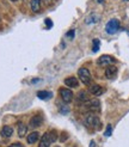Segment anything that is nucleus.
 I'll list each match as a JSON object with an SVG mask.
<instances>
[{
	"label": "nucleus",
	"mask_w": 129,
	"mask_h": 147,
	"mask_svg": "<svg viewBox=\"0 0 129 147\" xmlns=\"http://www.w3.org/2000/svg\"><path fill=\"white\" fill-rule=\"evenodd\" d=\"M84 124L89 128H95L96 130H100L102 129V121L98 116H96L95 114H90L85 117L84 120Z\"/></svg>",
	"instance_id": "obj_1"
},
{
	"label": "nucleus",
	"mask_w": 129,
	"mask_h": 147,
	"mask_svg": "<svg viewBox=\"0 0 129 147\" xmlns=\"http://www.w3.org/2000/svg\"><path fill=\"white\" fill-rule=\"evenodd\" d=\"M83 108L86 109L87 111L93 113H99L100 111V102L98 99H89L85 103H83Z\"/></svg>",
	"instance_id": "obj_2"
},
{
	"label": "nucleus",
	"mask_w": 129,
	"mask_h": 147,
	"mask_svg": "<svg viewBox=\"0 0 129 147\" xmlns=\"http://www.w3.org/2000/svg\"><path fill=\"white\" fill-rule=\"evenodd\" d=\"M78 77H79V80L86 86H90L91 85V73L87 68H85V67H81V68H79L78 71Z\"/></svg>",
	"instance_id": "obj_3"
},
{
	"label": "nucleus",
	"mask_w": 129,
	"mask_h": 147,
	"mask_svg": "<svg viewBox=\"0 0 129 147\" xmlns=\"http://www.w3.org/2000/svg\"><path fill=\"white\" fill-rule=\"evenodd\" d=\"M59 93H60V97H61L62 102L66 103V104H68V103H71L73 100V91L71 89H68V87H60Z\"/></svg>",
	"instance_id": "obj_4"
},
{
	"label": "nucleus",
	"mask_w": 129,
	"mask_h": 147,
	"mask_svg": "<svg viewBox=\"0 0 129 147\" xmlns=\"http://www.w3.org/2000/svg\"><path fill=\"white\" fill-rule=\"evenodd\" d=\"M115 62H116V60H115V57H112L111 55H102V56H99L97 60V63L99 66H102V67H108V66H110V65H114Z\"/></svg>",
	"instance_id": "obj_5"
},
{
	"label": "nucleus",
	"mask_w": 129,
	"mask_h": 147,
	"mask_svg": "<svg viewBox=\"0 0 129 147\" xmlns=\"http://www.w3.org/2000/svg\"><path fill=\"white\" fill-rule=\"evenodd\" d=\"M105 30L108 34H115V32H117L120 30V22L117 19H110L109 22H108V24L105 26Z\"/></svg>",
	"instance_id": "obj_6"
},
{
	"label": "nucleus",
	"mask_w": 129,
	"mask_h": 147,
	"mask_svg": "<svg viewBox=\"0 0 129 147\" xmlns=\"http://www.w3.org/2000/svg\"><path fill=\"white\" fill-rule=\"evenodd\" d=\"M117 67L115 65H110V66H108V67L105 68V77L108 78V79H110V80H112V79H115L116 78V76H117Z\"/></svg>",
	"instance_id": "obj_7"
},
{
	"label": "nucleus",
	"mask_w": 129,
	"mask_h": 147,
	"mask_svg": "<svg viewBox=\"0 0 129 147\" xmlns=\"http://www.w3.org/2000/svg\"><path fill=\"white\" fill-rule=\"evenodd\" d=\"M63 83L68 89H75V87L79 86V80L75 77H67L63 80Z\"/></svg>",
	"instance_id": "obj_8"
},
{
	"label": "nucleus",
	"mask_w": 129,
	"mask_h": 147,
	"mask_svg": "<svg viewBox=\"0 0 129 147\" xmlns=\"http://www.w3.org/2000/svg\"><path fill=\"white\" fill-rule=\"evenodd\" d=\"M43 123V117L41 115H35L31 117V120H30V127L31 128H37L40 127L41 124Z\"/></svg>",
	"instance_id": "obj_9"
},
{
	"label": "nucleus",
	"mask_w": 129,
	"mask_h": 147,
	"mask_svg": "<svg viewBox=\"0 0 129 147\" xmlns=\"http://www.w3.org/2000/svg\"><path fill=\"white\" fill-rule=\"evenodd\" d=\"M50 144H52V140H50V136L49 133H44L42 135V138L40 139V144L38 147H49Z\"/></svg>",
	"instance_id": "obj_10"
},
{
	"label": "nucleus",
	"mask_w": 129,
	"mask_h": 147,
	"mask_svg": "<svg viewBox=\"0 0 129 147\" xmlns=\"http://www.w3.org/2000/svg\"><path fill=\"white\" fill-rule=\"evenodd\" d=\"M89 92H90L91 94H93V96H100V94H102L104 91H103V87L100 86V85L95 84V85H91V86H90Z\"/></svg>",
	"instance_id": "obj_11"
},
{
	"label": "nucleus",
	"mask_w": 129,
	"mask_h": 147,
	"mask_svg": "<svg viewBox=\"0 0 129 147\" xmlns=\"http://www.w3.org/2000/svg\"><path fill=\"white\" fill-rule=\"evenodd\" d=\"M17 130H18V136L19 138H24L26 135V133H28V126L24 124L23 122H18Z\"/></svg>",
	"instance_id": "obj_12"
},
{
	"label": "nucleus",
	"mask_w": 129,
	"mask_h": 147,
	"mask_svg": "<svg viewBox=\"0 0 129 147\" xmlns=\"http://www.w3.org/2000/svg\"><path fill=\"white\" fill-rule=\"evenodd\" d=\"M30 7H31V11L34 13H38L42 9V1L41 0H31Z\"/></svg>",
	"instance_id": "obj_13"
},
{
	"label": "nucleus",
	"mask_w": 129,
	"mask_h": 147,
	"mask_svg": "<svg viewBox=\"0 0 129 147\" xmlns=\"http://www.w3.org/2000/svg\"><path fill=\"white\" fill-rule=\"evenodd\" d=\"M38 140H40V134H38V131H32V133H31V134H29L28 138H26L28 144H30V145H32V144H35V142H37Z\"/></svg>",
	"instance_id": "obj_14"
},
{
	"label": "nucleus",
	"mask_w": 129,
	"mask_h": 147,
	"mask_svg": "<svg viewBox=\"0 0 129 147\" xmlns=\"http://www.w3.org/2000/svg\"><path fill=\"white\" fill-rule=\"evenodd\" d=\"M0 134H1L3 138H10L12 136L13 134V128L10 127V126H4L1 128V131H0Z\"/></svg>",
	"instance_id": "obj_15"
},
{
	"label": "nucleus",
	"mask_w": 129,
	"mask_h": 147,
	"mask_svg": "<svg viewBox=\"0 0 129 147\" xmlns=\"http://www.w3.org/2000/svg\"><path fill=\"white\" fill-rule=\"evenodd\" d=\"M52 96H53L52 92H49V91H38L37 92V97L40 99H42V100H47V99H49Z\"/></svg>",
	"instance_id": "obj_16"
},
{
	"label": "nucleus",
	"mask_w": 129,
	"mask_h": 147,
	"mask_svg": "<svg viewBox=\"0 0 129 147\" xmlns=\"http://www.w3.org/2000/svg\"><path fill=\"white\" fill-rule=\"evenodd\" d=\"M90 98H89V96H87V93H86V92H79V94H78V97H77V100L79 102V103H81V104H83V103H85L86 100H89Z\"/></svg>",
	"instance_id": "obj_17"
},
{
	"label": "nucleus",
	"mask_w": 129,
	"mask_h": 147,
	"mask_svg": "<svg viewBox=\"0 0 129 147\" xmlns=\"http://www.w3.org/2000/svg\"><path fill=\"white\" fill-rule=\"evenodd\" d=\"M49 136H50V140H52V142H54V141H56V139H57V133L55 130H53V131H50V133H49Z\"/></svg>",
	"instance_id": "obj_18"
},
{
	"label": "nucleus",
	"mask_w": 129,
	"mask_h": 147,
	"mask_svg": "<svg viewBox=\"0 0 129 147\" xmlns=\"http://www.w3.org/2000/svg\"><path fill=\"white\" fill-rule=\"evenodd\" d=\"M98 49H99V40L95 38V40H93V48H92V50L93 51H97Z\"/></svg>",
	"instance_id": "obj_19"
},
{
	"label": "nucleus",
	"mask_w": 129,
	"mask_h": 147,
	"mask_svg": "<svg viewBox=\"0 0 129 147\" xmlns=\"http://www.w3.org/2000/svg\"><path fill=\"white\" fill-rule=\"evenodd\" d=\"M112 133V127H111V124H108V127H106V130H105V136H110Z\"/></svg>",
	"instance_id": "obj_20"
},
{
	"label": "nucleus",
	"mask_w": 129,
	"mask_h": 147,
	"mask_svg": "<svg viewBox=\"0 0 129 147\" xmlns=\"http://www.w3.org/2000/svg\"><path fill=\"white\" fill-rule=\"evenodd\" d=\"M7 147H24V146L22 145L20 142H14V144H12V145H10V146H7Z\"/></svg>",
	"instance_id": "obj_21"
},
{
	"label": "nucleus",
	"mask_w": 129,
	"mask_h": 147,
	"mask_svg": "<svg viewBox=\"0 0 129 147\" xmlns=\"http://www.w3.org/2000/svg\"><path fill=\"white\" fill-rule=\"evenodd\" d=\"M46 24H47L48 28H52V24H53V23H52V20H50L49 18H47V19H46Z\"/></svg>",
	"instance_id": "obj_22"
},
{
	"label": "nucleus",
	"mask_w": 129,
	"mask_h": 147,
	"mask_svg": "<svg viewBox=\"0 0 129 147\" xmlns=\"http://www.w3.org/2000/svg\"><path fill=\"white\" fill-rule=\"evenodd\" d=\"M67 36H68V37H72V36H73V37H74V30L68 31V32H67Z\"/></svg>",
	"instance_id": "obj_23"
},
{
	"label": "nucleus",
	"mask_w": 129,
	"mask_h": 147,
	"mask_svg": "<svg viewBox=\"0 0 129 147\" xmlns=\"http://www.w3.org/2000/svg\"><path fill=\"white\" fill-rule=\"evenodd\" d=\"M40 79H32V83H37Z\"/></svg>",
	"instance_id": "obj_24"
},
{
	"label": "nucleus",
	"mask_w": 129,
	"mask_h": 147,
	"mask_svg": "<svg viewBox=\"0 0 129 147\" xmlns=\"http://www.w3.org/2000/svg\"><path fill=\"white\" fill-rule=\"evenodd\" d=\"M97 1H98V3H102V1H103V0H97Z\"/></svg>",
	"instance_id": "obj_25"
},
{
	"label": "nucleus",
	"mask_w": 129,
	"mask_h": 147,
	"mask_svg": "<svg viewBox=\"0 0 129 147\" xmlns=\"http://www.w3.org/2000/svg\"><path fill=\"white\" fill-rule=\"evenodd\" d=\"M11 1H18V0H11Z\"/></svg>",
	"instance_id": "obj_26"
},
{
	"label": "nucleus",
	"mask_w": 129,
	"mask_h": 147,
	"mask_svg": "<svg viewBox=\"0 0 129 147\" xmlns=\"http://www.w3.org/2000/svg\"><path fill=\"white\" fill-rule=\"evenodd\" d=\"M123 1H129V0H123Z\"/></svg>",
	"instance_id": "obj_27"
}]
</instances>
